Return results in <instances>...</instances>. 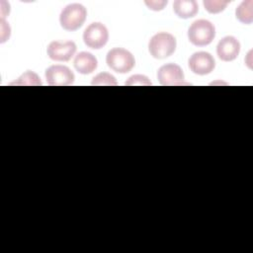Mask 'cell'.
<instances>
[{"instance_id": "obj_1", "label": "cell", "mask_w": 253, "mask_h": 253, "mask_svg": "<svg viewBox=\"0 0 253 253\" xmlns=\"http://www.w3.org/2000/svg\"><path fill=\"white\" fill-rule=\"evenodd\" d=\"M176 39L169 33H158L154 35L148 43L150 54L157 59H164L173 54L176 49Z\"/></svg>"}, {"instance_id": "obj_2", "label": "cell", "mask_w": 253, "mask_h": 253, "mask_svg": "<svg viewBox=\"0 0 253 253\" xmlns=\"http://www.w3.org/2000/svg\"><path fill=\"white\" fill-rule=\"evenodd\" d=\"M215 36L214 26L208 20L195 21L188 30L189 41L197 46L210 44Z\"/></svg>"}, {"instance_id": "obj_3", "label": "cell", "mask_w": 253, "mask_h": 253, "mask_svg": "<svg viewBox=\"0 0 253 253\" xmlns=\"http://www.w3.org/2000/svg\"><path fill=\"white\" fill-rule=\"evenodd\" d=\"M86 16V8L81 4L73 3L63 8L59 16V22L64 30L76 31L83 26Z\"/></svg>"}, {"instance_id": "obj_4", "label": "cell", "mask_w": 253, "mask_h": 253, "mask_svg": "<svg viewBox=\"0 0 253 253\" xmlns=\"http://www.w3.org/2000/svg\"><path fill=\"white\" fill-rule=\"evenodd\" d=\"M106 62L111 69L121 74L129 72L135 64L133 55L128 50L122 47L111 49L107 53Z\"/></svg>"}, {"instance_id": "obj_5", "label": "cell", "mask_w": 253, "mask_h": 253, "mask_svg": "<svg viewBox=\"0 0 253 253\" xmlns=\"http://www.w3.org/2000/svg\"><path fill=\"white\" fill-rule=\"evenodd\" d=\"M109 40V32L102 23L90 24L83 33L84 43L93 49L102 48Z\"/></svg>"}, {"instance_id": "obj_6", "label": "cell", "mask_w": 253, "mask_h": 253, "mask_svg": "<svg viewBox=\"0 0 253 253\" xmlns=\"http://www.w3.org/2000/svg\"><path fill=\"white\" fill-rule=\"evenodd\" d=\"M74 78V73L65 65H51L45 70V79L50 86L71 85Z\"/></svg>"}, {"instance_id": "obj_7", "label": "cell", "mask_w": 253, "mask_h": 253, "mask_svg": "<svg viewBox=\"0 0 253 253\" xmlns=\"http://www.w3.org/2000/svg\"><path fill=\"white\" fill-rule=\"evenodd\" d=\"M157 79L164 86L184 85V73L182 68L175 63L162 65L157 71Z\"/></svg>"}, {"instance_id": "obj_8", "label": "cell", "mask_w": 253, "mask_h": 253, "mask_svg": "<svg viewBox=\"0 0 253 253\" xmlns=\"http://www.w3.org/2000/svg\"><path fill=\"white\" fill-rule=\"evenodd\" d=\"M188 63L191 71L198 75L209 74L213 70L215 66L213 57L207 51L195 52L189 58Z\"/></svg>"}, {"instance_id": "obj_9", "label": "cell", "mask_w": 253, "mask_h": 253, "mask_svg": "<svg viewBox=\"0 0 253 253\" xmlns=\"http://www.w3.org/2000/svg\"><path fill=\"white\" fill-rule=\"evenodd\" d=\"M76 51V44L74 42L68 41L59 42L57 41L51 42L46 48L48 57L54 61H68Z\"/></svg>"}, {"instance_id": "obj_10", "label": "cell", "mask_w": 253, "mask_h": 253, "mask_svg": "<svg viewBox=\"0 0 253 253\" xmlns=\"http://www.w3.org/2000/svg\"><path fill=\"white\" fill-rule=\"evenodd\" d=\"M240 51V42L232 36H226L221 39L216 46V53L219 59L223 61L234 60Z\"/></svg>"}, {"instance_id": "obj_11", "label": "cell", "mask_w": 253, "mask_h": 253, "mask_svg": "<svg viewBox=\"0 0 253 253\" xmlns=\"http://www.w3.org/2000/svg\"><path fill=\"white\" fill-rule=\"evenodd\" d=\"M75 69L81 74H90L97 68L98 62L96 57L87 51L79 52L73 61Z\"/></svg>"}, {"instance_id": "obj_12", "label": "cell", "mask_w": 253, "mask_h": 253, "mask_svg": "<svg viewBox=\"0 0 253 253\" xmlns=\"http://www.w3.org/2000/svg\"><path fill=\"white\" fill-rule=\"evenodd\" d=\"M173 10L179 18L189 19L198 13L199 6L195 0H176L173 3Z\"/></svg>"}, {"instance_id": "obj_13", "label": "cell", "mask_w": 253, "mask_h": 253, "mask_svg": "<svg viewBox=\"0 0 253 253\" xmlns=\"http://www.w3.org/2000/svg\"><path fill=\"white\" fill-rule=\"evenodd\" d=\"M253 1L247 0L243 1L235 10L236 18L242 24L249 25L253 21Z\"/></svg>"}, {"instance_id": "obj_14", "label": "cell", "mask_w": 253, "mask_h": 253, "mask_svg": "<svg viewBox=\"0 0 253 253\" xmlns=\"http://www.w3.org/2000/svg\"><path fill=\"white\" fill-rule=\"evenodd\" d=\"M11 85L39 86V85H42V81L37 73L29 70V71L23 73L15 82H12Z\"/></svg>"}, {"instance_id": "obj_15", "label": "cell", "mask_w": 253, "mask_h": 253, "mask_svg": "<svg viewBox=\"0 0 253 253\" xmlns=\"http://www.w3.org/2000/svg\"><path fill=\"white\" fill-rule=\"evenodd\" d=\"M91 84L93 86H116L118 83L112 74L108 72H101L93 78Z\"/></svg>"}, {"instance_id": "obj_16", "label": "cell", "mask_w": 253, "mask_h": 253, "mask_svg": "<svg viewBox=\"0 0 253 253\" xmlns=\"http://www.w3.org/2000/svg\"><path fill=\"white\" fill-rule=\"evenodd\" d=\"M228 3H229L228 1H220V0H213V1L205 0L203 2L206 10L211 14H217L222 12Z\"/></svg>"}, {"instance_id": "obj_17", "label": "cell", "mask_w": 253, "mask_h": 253, "mask_svg": "<svg viewBox=\"0 0 253 253\" xmlns=\"http://www.w3.org/2000/svg\"><path fill=\"white\" fill-rule=\"evenodd\" d=\"M125 84L127 86H149L151 85V81L144 75L136 74L130 76Z\"/></svg>"}, {"instance_id": "obj_18", "label": "cell", "mask_w": 253, "mask_h": 253, "mask_svg": "<svg viewBox=\"0 0 253 253\" xmlns=\"http://www.w3.org/2000/svg\"><path fill=\"white\" fill-rule=\"evenodd\" d=\"M145 5L148 7V9L153 11H161L164 9L165 5H167V1L165 0H158V1H144Z\"/></svg>"}, {"instance_id": "obj_19", "label": "cell", "mask_w": 253, "mask_h": 253, "mask_svg": "<svg viewBox=\"0 0 253 253\" xmlns=\"http://www.w3.org/2000/svg\"><path fill=\"white\" fill-rule=\"evenodd\" d=\"M1 42H6L10 37V27L7 25V23L4 21V19H1Z\"/></svg>"}]
</instances>
